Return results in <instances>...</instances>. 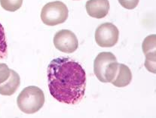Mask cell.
<instances>
[{"label": "cell", "mask_w": 156, "mask_h": 118, "mask_svg": "<svg viewBox=\"0 0 156 118\" xmlns=\"http://www.w3.org/2000/svg\"><path fill=\"white\" fill-rule=\"evenodd\" d=\"M131 80L132 73L130 68L124 64H119L115 76L111 83L115 87L122 88L129 85Z\"/></svg>", "instance_id": "obj_10"}, {"label": "cell", "mask_w": 156, "mask_h": 118, "mask_svg": "<svg viewBox=\"0 0 156 118\" xmlns=\"http://www.w3.org/2000/svg\"><path fill=\"white\" fill-rule=\"evenodd\" d=\"M118 1L124 9L132 10L138 6L140 0H118Z\"/></svg>", "instance_id": "obj_14"}, {"label": "cell", "mask_w": 156, "mask_h": 118, "mask_svg": "<svg viewBox=\"0 0 156 118\" xmlns=\"http://www.w3.org/2000/svg\"><path fill=\"white\" fill-rule=\"evenodd\" d=\"M11 69H9L7 65L0 63V84L6 80L10 76Z\"/></svg>", "instance_id": "obj_13"}, {"label": "cell", "mask_w": 156, "mask_h": 118, "mask_svg": "<svg viewBox=\"0 0 156 118\" xmlns=\"http://www.w3.org/2000/svg\"><path fill=\"white\" fill-rule=\"evenodd\" d=\"M119 37V30L112 23L102 24L95 31V41L100 47H112L118 42Z\"/></svg>", "instance_id": "obj_5"}, {"label": "cell", "mask_w": 156, "mask_h": 118, "mask_svg": "<svg viewBox=\"0 0 156 118\" xmlns=\"http://www.w3.org/2000/svg\"><path fill=\"white\" fill-rule=\"evenodd\" d=\"M143 52L146 55L145 67L146 69L153 74L156 71V36L155 34L149 35L143 41Z\"/></svg>", "instance_id": "obj_7"}, {"label": "cell", "mask_w": 156, "mask_h": 118, "mask_svg": "<svg viewBox=\"0 0 156 118\" xmlns=\"http://www.w3.org/2000/svg\"><path fill=\"white\" fill-rule=\"evenodd\" d=\"M109 8L108 0H88L85 5L87 15L98 19L106 17L109 13Z\"/></svg>", "instance_id": "obj_8"}, {"label": "cell", "mask_w": 156, "mask_h": 118, "mask_svg": "<svg viewBox=\"0 0 156 118\" xmlns=\"http://www.w3.org/2000/svg\"><path fill=\"white\" fill-rule=\"evenodd\" d=\"M119 62L112 52H100L94 61V72L102 83H111L114 79Z\"/></svg>", "instance_id": "obj_3"}, {"label": "cell", "mask_w": 156, "mask_h": 118, "mask_svg": "<svg viewBox=\"0 0 156 118\" xmlns=\"http://www.w3.org/2000/svg\"><path fill=\"white\" fill-rule=\"evenodd\" d=\"M48 79L51 95L60 102L76 105L85 96V71L70 58L53 59L48 67Z\"/></svg>", "instance_id": "obj_1"}, {"label": "cell", "mask_w": 156, "mask_h": 118, "mask_svg": "<svg viewBox=\"0 0 156 118\" xmlns=\"http://www.w3.org/2000/svg\"><path fill=\"white\" fill-rule=\"evenodd\" d=\"M44 95L42 90L35 86H30L21 91L17 98L19 109L25 114H35L44 104Z\"/></svg>", "instance_id": "obj_2"}, {"label": "cell", "mask_w": 156, "mask_h": 118, "mask_svg": "<svg viewBox=\"0 0 156 118\" xmlns=\"http://www.w3.org/2000/svg\"><path fill=\"white\" fill-rule=\"evenodd\" d=\"M67 6L60 1L48 2L44 5L41 11V19L48 26L53 27L63 24L67 20Z\"/></svg>", "instance_id": "obj_4"}, {"label": "cell", "mask_w": 156, "mask_h": 118, "mask_svg": "<svg viewBox=\"0 0 156 118\" xmlns=\"http://www.w3.org/2000/svg\"><path fill=\"white\" fill-rule=\"evenodd\" d=\"M53 42L57 50L64 53H73L79 47L77 37L74 33L69 30H61L57 32Z\"/></svg>", "instance_id": "obj_6"}, {"label": "cell", "mask_w": 156, "mask_h": 118, "mask_svg": "<svg viewBox=\"0 0 156 118\" xmlns=\"http://www.w3.org/2000/svg\"><path fill=\"white\" fill-rule=\"evenodd\" d=\"M23 0H0L2 8L8 12H14L22 6Z\"/></svg>", "instance_id": "obj_11"}, {"label": "cell", "mask_w": 156, "mask_h": 118, "mask_svg": "<svg viewBox=\"0 0 156 118\" xmlns=\"http://www.w3.org/2000/svg\"><path fill=\"white\" fill-rule=\"evenodd\" d=\"M8 55V46L6 42L4 28L0 24V59H4Z\"/></svg>", "instance_id": "obj_12"}, {"label": "cell", "mask_w": 156, "mask_h": 118, "mask_svg": "<svg viewBox=\"0 0 156 118\" xmlns=\"http://www.w3.org/2000/svg\"><path fill=\"white\" fill-rule=\"evenodd\" d=\"M20 84V78L18 74L11 70L10 76L5 82L0 84V95H12L15 93Z\"/></svg>", "instance_id": "obj_9"}]
</instances>
